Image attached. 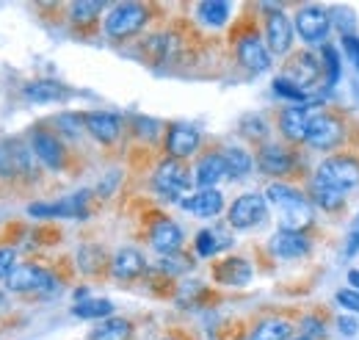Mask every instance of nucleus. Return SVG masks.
<instances>
[{"instance_id": "nucleus-18", "label": "nucleus", "mask_w": 359, "mask_h": 340, "mask_svg": "<svg viewBox=\"0 0 359 340\" xmlns=\"http://www.w3.org/2000/svg\"><path fill=\"white\" fill-rule=\"evenodd\" d=\"M318 75H320V64L315 61L310 53H302V55H296V58L287 64V75H285V81H290V84H296L299 89L307 91V86L315 84Z\"/></svg>"}, {"instance_id": "nucleus-9", "label": "nucleus", "mask_w": 359, "mask_h": 340, "mask_svg": "<svg viewBox=\"0 0 359 340\" xmlns=\"http://www.w3.org/2000/svg\"><path fill=\"white\" fill-rule=\"evenodd\" d=\"M343 138V125L340 119H334L332 114H318L310 119V130H307V144L315 150H332L337 147Z\"/></svg>"}, {"instance_id": "nucleus-47", "label": "nucleus", "mask_w": 359, "mask_h": 340, "mask_svg": "<svg viewBox=\"0 0 359 340\" xmlns=\"http://www.w3.org/2000/svg\"><path fill=\"white\" fill-rule=\"evenodd\" d=\"M163 340H175V338H163Z\"/></svg>"}, {"instance_id": "nucleus-29", "label": "nucleus", "mask_w": 359, "mask_h": 340, "mask_svg": "<svg viewBox=\"0 0 359 340\" xmlns=\"http://www.w3.org/2000/svg\"><path fill=\"white\" fill-rule=\"evenodd\" d=\"M111 313H114V304L108 301V299H86V301H78L75 307H72V315H78V318H111Z\"/></svg>"}, {"instance_id": "nucleus-19", "label": "nucleus", "mask_w": 359, "mask_h": 340, "mask_svg": "<svg viewBox=\"0 0 359 340\" xmlns=\"http://www.w3.org/2000/svg\"><path fill=\"white\" fill-rule=\"evenodd\" d=\"M310 111L296 105V108H285L279 117V128L290 141H307V130H310Z\"/></svg>"}, {"instance_id": "nucleus-14", "label": "nucleus", "mask_w": 359, "mask_h": 340, "mask_svg": "<svg viewBox=\"0 0 359 340\" xmlns=\"http://www.w3.org/2000/svg\"><path fill=\"white\" fill-rule=\"evenodd\" d=\"M83 119H86V130H89L97 141H102V144L116 141L119 133H122V119H119L116 114H108V111H91V114H86Z\"/></svg>"}, {"instance_id": "nucleus-42", "label": "nucleus", "mask_w": 359, "mask_h": 340, "mask_svg": "<svg viewBox=\"0 0 359 340\" xmlns=\"http://www.w3.org/2000/svg\"><path fill=\"white\" fill-rule=\"evenodd\" d=\"M343 50H346V55L357 64V70H359V39L357 37H351V34H348V37H343Z\"/></svg>"}, {"instance_id": "nucleus-31", "label": "nucleus", "mask_w": 359, "mask_h": 340, "mask_svg": "<svg viewBox=\"0 0 359 340\" xmlns=\"http://www.w3.org/2000/svg\"><path fill=\"white\" fill-rule=\"evenodd\" d=\"M226 241L222 233H216V230H202L199 235H196V252H199V257H213L219 249H224Z\"/></svg>"}, {"instance_id": "nucleus-36", "label": "nucleus", "mask_w": 359, "mask_h": 340, "mask_svg": "<svg viewBox=\"0 0 359 340\" xmlns=\"http://www.w3.org/2000/svg\"><path fill=\"white\" fill-rule=\"evenodd\" d=\"M188 266H191L188 257H180V255H163V260H161V271H169V274H180Z\"/></svg>"}, {"instance_id": "nucleus-30", "label": "nucleus", "mask_w": 359, "mask_h": 340, "mask_svg": "<svg viewBox=\"0 0 359 340\" xmlns=\"http://www.w3.org/2000/svg\"><path fill=\"white\" fill-rule=\"evenodd\" d=\"M224 164L229 177H243L252 169V155L238 150V147H229V150H224Z\"/></svg>"}, {"instance_id": "nucleus-44", "label": "nucleus", "mask_w": 359, "mask_h": 340, "mask_svg": "<svg viewBox=\"0 0 359 340\" xmlns=\"http://www.w3.org/2000/svg\"><path fill=\"white\" fill-rule=\"evenodd\" d=\"M348 285H354V291H359V271H348Z\"/></svg>"}, {"instance_id": "nucleus-13", "label": "nucleus", "mask_w": 359, "mask_h": 340, "mask_svg": "<svg viewBox=\"0 0 359 340\" xmlns=\"http://www.w3.org/2000/svg\"><path fill=\"white\" fill-rule=\"evenodd\" d=\"M31 147H34V155L50 166V169H61L64 166V147H61V141L53 136V133H47V130H36L34 136H31Z\"/></svg>"}, {"instance_id": "nucleus-22", "label": "nucleus", "mask_w": 359, "mask_h": 340, "mask_svg": "<svg viewBox=\"0 0 359 340\" xmlns=\"http://www.w3.org/2000/svg\"><path fill=\"white\" fill-rule=\"evenodd\" d=\"M257 166L266 171V174H287L293 169V155L276 144H269L260 150L257 155Z\"/></svg>"}, {"instance_id": "nucleus-46", "label": "nucleus", "mask_w": 359, "mask_h": 340, "mask_svg": "<svg viewBox=\"0 0 359 340\" xmlns=\"http://www.w3.org/2000/svg\"><path fill=\"white\" fill-rule=\"evenodd\" d=\"M0 304H3V294H0Z\"/></svg>"}, {"instance_id": "nucleus-6", "label": "nucleus", "mask_w": 359, "mask_h": 340, "mask_svg": "<svg viewBox=\"0 0 359 340\" xmlns=\"http://www.w3.org/2000/svg\"><path fill=\"white\" fill-rule=\"evenodd\" d=\"M266 213H269V202L263 194H243L229 208V224L235 230H249V227L260 224L266 218Z\"/></svg>"}, {"instance_id": "nucleus-27", "label": "nucleus", "mask_w": 359, "mask_h": 340, "mask_svg": "<svg viewBox=\"0 0 359 340\" xmlns=\"http://www.w3.org/2000/svg\"><path fill=\"white\" fill-rule=\"evenodd\" d=\"M249 340H290V324H287L285 318L260 321V324L252 329V338Z\"/></svg>"}, {"instance_id": "nucleus-21", "label": "nucleus", "mask_w": 359, "mask_h": 340, "mask_svg": "<svg viewBox=\"0 0 359 340\" xmlns=\"http://www.w3.org/2000/svg\"><path fill=\"white\" fill-rule=\"evenodd\" d=\"M216 280H219L222 285H235V288H241V285H246V282L252 280V266H249L243 257H226V260H222V263L216 266Z\"/></svg>"}, {"instance_id": "nucleus-25", "label": "nucleus", "mask_w": 359, "mask_h": 340, "mask_svg": "<svg viewBox=\"0 0 359 340\" xmlns=\"http://www.w3.org/2000/svg\"><path fill=\"white\" fill-rule=\"evenodd\" d=\"M25 97L31 103H58L67 97V89L55 81H34L25 86Z\"/></svg>"}, {"instance_id": "nucleus-23", "label": "nucleus", "mask_w": 359, "mask_h": 340, "mask_svg": "<svg viewBox=\"0 0 359 340\" xmlns=\"http://www.w3.org/2000/svg\"><path fill=\"white\" fill-rule=\"evenodd\" d=\"M144 268H147L144 255L135 252V249H119L111 260V271H114L116 280H135Z\"/></svg>"}, {"instance_id": "nucleus-16", "label": "nucleus", "mask_w": 359, "mask_h": 340, "mask_svg": "<svg viewBox=\"0 0 359 340\" xmlns=\"http://www.w3.org/2000/svg\"><path fill=\"white\" fill-rule=\"evenodd\" d=\"M182 208L199 216V218H213L224 208V197L219 188H205L199 194H191V200H182Z\"/></svg>"}, {"instance_id": "nucleus-20", "label": "nucleus", "mask_w": 359, "mask_h": 340, "mask_svg": "<svg viewBox=\"0 0 359 340\" xmlns=\"http://www.w3.org/2000/svg\"><path fill=\"white\" fill-rule=\"evenodd\" d=\"M226 177V164L224 155H205L199 164H196V171H194V183L205 191V188H216L219 180Z\"/></svg>"}, {"instance_id": "nucleus-17", "label": "nucleus", "mask_w": 359, "mask_h": 340, "mask_svg": "<svg viewBox=\"0 0 359 340\" xmlns=\"http://www.w3.org/2000/svg\"><path fill=\"white\" fill-rule=\"evenodd\" d=\"M271 252L282 260H293V257H302L310 252V244L302 233H287V230H279L273 238H271Z\"/></svg>"}, {"instance_id": "nucleus-3", "label": "nucleus", "mask_w": 359, "mask_h": 340, "mask_svg": "<svg viewBox=\"0 0 359 340\" xmlns=\"http://www.w3.org/2000/svg\"><path fill=\"white\" fill-rule=\"evenodd\" d=\"M318 183L323 185H332L337 191H346V188H354L359 183V161L354 155H334V158H326L320 166H318Z\"/></svg>"}, {"instance_id": "nucleus-34", "label": "nucleus", "mask_w": 359, "mask_h": 340, "mask_svg": "<svg viewBox=\"0 0 359 340\" xmlns=\"http://www.w3.org/2000/svg\"><path fill=\"white\" fill-rule=\"evenodd\" d=\"M323 58H326V70H329V86H334L340 78V55L332 44H323Z\"/></svg>"}, {"instance_id": "nucleus-28", "label": "nucleus", "mask_w": 359, "mask_h": 340, "mask_svg": "<svg viewBox=\"0 0 359 340\" xmlns=\"http://www.w3.org/2000/svg\"><path fill=\"white\" fill-rule=\"evenodd\" d=\"M313 202L318 208H323V211H337V208H343V202H346V197H343V191H337V188H332V185H323V183H313Z\"/></svg>"}, {"instance_id": "nucleus-12", "label": "nucleus", "mask_w": 359, "mask_h": 340, "mask_svg": "<svg viewBox=\"0 0 359 340\" xmlns=\"http://www.w3.org/2000/svg\"><path fill=\"white\" fill-rule=\"evenodd\" d=\"M199 141H202V136H199L196 128H191V125H175V128L169 130V136H166V150H169V155L175 161H180V158L194 155L199 150Z\"/></svg>"}, {"instance_id": "nucleus-33", "label": "nucleus", "mask_w": 359, "mask_h": 340, "mask_svg": "<svg viewBox=\"0 0 359 340\" xmlns=\"http://www.w3.org/2000/svg\"><path fill=\"white\" fill-rule=\"evenodd\" d=\"M273 91H276L279 97H285V100H293V103H304V100H307V91H304V89H299V86L285 81V78H276V81H273Z\"/></svg>"}, {"instance_id": "nucleus-24", "label": "nucleus", "mask_w": 359, "mask_h": 340, "mask_svg": "<svg viewBox=\"0 0 359 340\" xmlns=\"http://www.w3.org/2000/svg\"><path fill=\"white\" fill-rule=\"evenodd\" d=\"M229 11H232V6L224 3V0H205V3L196 6V17L208 28H222L226 20H229Z\"/></svg>"}, {"instance_id": "nucleus-39", "label": "nucleus", "mask_w": 359, "mask_h": 340, "mask_svg": "<svg viewBox=\"0 0 359 340\" xmlns=\"http://www.w3.org/2000/svg\"><path fill=\"white\" fill-rule=\"evenodd\" d=\"M14 249H8V247H3L0 249V280L6 282V277L14 271Z\"/></svg>"}, {"instance_id": "nucleus-15", "label": "nucleus", "mask_w": 359, "mask_h": 340, "mask_svg": "<svg viewBox=\"0 0 359 340\" xmlns=\"http://www.w3.org/2000/svg\"><path fill=\"white\" fill-rule=\"evenodd\" d=\"M266 37H269V50L282 55L290 50V42H293V25L290 20L282 14V11H273L266 22Z\"/></svg>"}, {"instance_id": "nucleus-45", "label": "nucleus", "mask_w": 359, "mask_h": 340, "mask_svg": "<svg viewBox=\"0 0 359 340\" xmlns=\"http://www.w3.org/2000/svg\"><path fill=\"white\" fill-rule=\"evenodd\" d=\"M290 340H310V338H304V335H302V338H290Z\"/></svg>"}, {"instance_id": "nucleus-2", "label": "nucleus", "mask_w": 359, "mask_h": 340, "mask_svg": "<svg viewBox=\"0 0 359 340\" xmlns=\"http://www.w3.org/2000/svg\"><path fill=\"white\" fill-rule=\"evenodd\" d=\"M147 20H149L147 6H141V3H119L105 17V34L111 39H128V37H135L147 25Z\"/></svg>"}, {"instance_id": "nucleus-40", "label": "nucleus", "mask_w": 359, "mask_h": 340, "mask_svg": "<svg viewBox=\"0 0 359 340\" xmlns=\"http://www.w3.org/2000/svg\"><path fill=\"white\" fill-rule=\"evenodd\" d=\"M359 252V216L354 218L351 230H348V238H346V255L354 257Z\"/></svg>"}, {"instance_id": "nucleus-37", "label": "nucleus", "mask_w": 359, "mask_h": 340, "mask_svg": "<svg viewBox=\"0 0 359 340\" xmlns=\"http://www.w3.org/2000/svg\"><path fill=\"white\" fill-rule=\"evenodd\" d=\"M58 125L64 128V133H67V136H78V133H81V125H86V119H83V117L64 114V117H58Z\"/></svg>"}, {"instance_id": "nucleus-4", "label": "nucleus", "mask_w": 359, "mask_h": 340, "mask_svg": "<svg viewBox=\"0 0 359 340\" xmlns=\"http://www.w3.org/2000/svg\"><path fill=\"white\" fill-rule=\"evenodd\" d=\"M6 288L14 294H47L55 291V277L39 266H14L6 277Z\"/></svg>"}, {"instance_id": "nucleus-41", "label": "nucleus", "mask_w": 359, "mask_h": 340, "mask_svg": "<svg viewBox=\"0 0 359 340\" xmlns=\"http://www.w3.org/2000/svg\"><path fill=\"white\" fill-rule=\"evenodd\" d=\"M337 301L343 304V307H348V310H354L359 313V291H337Z\"/></svg>"}, {"instance_id": "nucleus-26", "label": "nucleus", "mask_w": 359, "mask_h": 340, "mask_svg": "<svg viewBox=\"0 0 359 340\" xmlns=\"http://www.w3.org/2000/svg\"><path fill=\"white\" fill-rule=\"evenodd\" d=\"M133 332L130 321L125 318H105L102 324H97V329L91 332V340H128Z\"/></svg>"}, {"instance_id": "nucleus-32", "label": "nucleus", "mask_w": 359, "mask_h": 340, "mask_svg": "<svg viewBox=\"0 0 359 340\" xmlns=\"http://www.w3.org/2000/svg\"><path fill=\"white\" fill-rule=\"evenodd\" d=\"M100 11H102V3H86V0H81V3H72V6H69L72 22H78V25H89V22H94Z\"/></svg>"}, {"instance_id": "nucleus-1", "label": "nucleus", "mask_w": 359, "mask_h": 340, "mask_svg": "<svg viewBox=\"0 0 359 340\" xmlns=\"http://www.w3.org/2000/svg\"><path fill=\"white\" fill-rule=\"evenodd\" d=\"M266 202L279 211V227L287 233H302L313 224V208L307 197H302V191L285 183H271L266 188Z\"/></svg>"}, {"instance_id": "nucleus-7", "label": "nucleus", "mask_w": 359, "mask_h": 340, "mask_svg": "<svg viewBox=\"0 0 359 340\" xmlns=\"http://www.w3.org/2000/svg\"><path fill=\"white\" fill-rule=\"evenodd\" d=\"M86 200L89 194L81 191V194H72L61 202H53V205H28V213L36 216V218H86L89 211H86Z\"/></svg>"}, {"instance_id": "nucleus-10", "label": "nucleus", "mask_w": 359, "mask_h": 340, "mask_svg": "<svg viewBox=\"0 0 359 340\" xmlns=\"http://www.w3.org/2000/svg\"><path fill=\"white\" fill-rule=\"evenodd\" d=\"M238 61L252 72H266L271 67V50L257 34H243L238 39Z\"/></svg>"}, {"instance_id": "nucleus-8", "label": "nucleus", "mask_w": 359, "mask_h": 340, "mask_svg": "<svg viewBox=\"0 0 359 340\" xmlns=\"http://www.w3.org/2000/svg\"><path fill=\"white\" fill-rule=\"evenodd\" d=\"M296 31L307 44H323L329 34V14L318 6H307L296 14Z\"/></svg>"}, {"instance_id": "nucleus-43", "label": "nucleus", "mask_w": 359, "mask_h": 340, "mask_svg": "<svg viewBox=\"0 0 359 340\" xmlns=\"http://www.w3.org/2000/svg\"><path fill=\"white\" fill-rule=\"evenodd\" d=\"M337 327H340V329H343V335H357V321H351V318H340V321H337Z\"/></svg>"}, {"instance_id": "nucleus-38", "label": "nucleus", "mask_w": 359, "mask_h": 340, "mask_svg": "<svg viewBox=\"0 0 359 340\" xmlns=\"http://www.w3.org/2000/svg\"><path fill=\"white\" fill-rule=\"evenodd\" d=\"M302 329H304V338H320L323 332H326V327H323V321H318V318H302Z\"/></svg>"}, {"instance_id": "nucleus-5", "label": "nucleus", "mask_w": 359, "mask_h": 340, "mask_svg": "<svg viewBox=\"0 0 359 340\" xmlns=\"http://www.w3.org/2000/svg\"><path fill=\"white\" fill-rule=\"evenodd\" d=\"M188 188H191V174L180 161L169 158L158 166V171H155V191L158 194H163L166 200H177L182 194H188Z\"/></svg>"}, {"instance_id": "nucleus-11", "label": "nucleus", "mask_w": 359, "mask_h": 340, "mask_svg": "<svg viewBox=\"0 0 359 340\" xmlns=\"http://www.w3.org/2000/svg\"><path fill=\"white\" fill-rule=\"evenodd\" d=\"M149 241L161 255H177L182 247V230L172 218H158L149 227Z\"/></svg>"}, {"instance_id": "nucleus-35", "label": "nucleus", "mask_w": 359, "mask_h": 340, "mask_svg": "<svg viewBox=\"0 0 359 340\" xmlns=\"http://www.w3.org/2000/svg\"><path fill=\"white\" fill-rule=\"evenodd\" d=\"M241 130L249 136V138H266V122L257 119V117H246L241 122Z\"/></svg>"}]
</instances>
